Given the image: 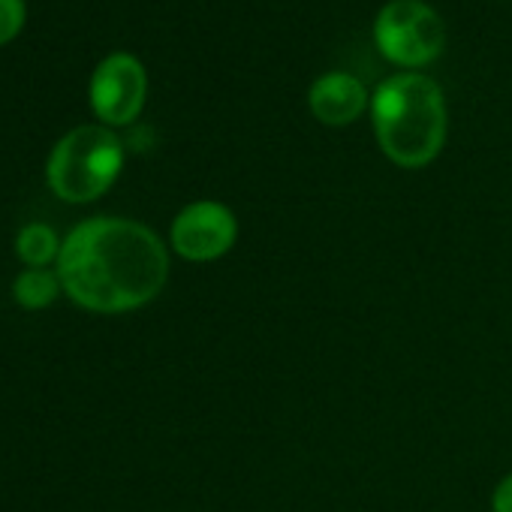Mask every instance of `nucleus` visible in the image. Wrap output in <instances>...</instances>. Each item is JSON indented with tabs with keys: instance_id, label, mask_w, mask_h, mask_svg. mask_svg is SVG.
<instances>
[{
	"instance_id": "423d86ee",
	"label": "nucleus",
	"mask_w": 512,
	"mask_h": 512,
	"mask_svg": "<svg viewBox=\"0 0 512 512\" xmlns=\"http://www.w3.org/2000/svg\"><path fill=\"white\" fill-rule=\"evenodd\" d=\"M238 217L220 199L187 202L169 223V250L184 263H217L238 244Z\"/></svg>"
},
{
	"instance_id": "6e6552de",
	"label": "nucleus",
	"mask_w": 512,
	"mask_h": 512,
	"mask_svg": "<svg viewBox=\"0 0 512 512\" xmlns=\"http://www.w3.org/2000/svg\"><path fill=\"white\" fill-rule=\"evenodd\" d=\"M64 238L58 235L55 226L43 223V220H31L16 232V256L25 269H55L58 256H61Z\"/></svg>"
},
{
	"instance_id": "9d476101",
	"label": "nucleus",
	"mask_w": 512,
	"mask_h": 512,
	"mask_svg": "<svg viewBox=\"0 0 512 512\" xmlns=\"http://www.w3.org/2000/svg\"><path fill=\"white\" fill-rule=\"evenodd\" d=\"M28 22L25 0H0V49L10 46Z\"/></svg>"
},
{
	"instance_id": "20e7f679",
	"label": "nucleus",
	"mask_w": 512,
	"mask_h": 512,
	"mask_svg": "<svg viewBox=\"0 0 512 512\" xmlns=\"http://www.w3.org/2000/svg\"><path fill=\"white\" fill-rule=\"evenodd\" d=\"M374 46L392 67L425 73L446 49V25L425 0H389L374 16Z\"/></svg>"
},
{
	"instance_id": "39448f33",
	"label": "nucleus",
	"mask_w": 512,
	"mask_h": 512,
	"mask_svg": "<svg viewBox=\"0 0 512 512\" xmlns=\"http://www.w3.org/2000/svg\"><path fill=\"white\" fill-rule=\"evenodd\" d=\"M148 103V70L130 52L106 55L88 82V106L97 124L121 130L133 127Z\"/></svg>"
},
{
	"instance_id": "7ed1b4c3",
	"label": "nucleus",
	"mask_w": 512,
	"mask_h": 512,
	"mask_svg": "<svg viewBox=\"0 0 512 512\" xmlns=\"http://www.w3.org/2000/svg\"><path fill=\"white\" fill-rule=\"evenodd\" d=\"M127 145L118 130L103 124H79L64 133L46 160V184L67 205H91L103 199L121 178Z\"/></svg>"
},
{
	"instance_id": "1a4fd4ad",
	"label": "nucleus",
	"mask_w": 512,
	"mask_h": 512,
	"mask_svg": "<svg viewBox=\"0 0 512 512\" xmlns=\"http://www.w3.org/2000/svg\"><path fill=\"white\" fill-rule=\"evenodd\" d=\"M10 293L22 311H46L64 296V284L58 278V269H22Z\"/></svg>"
},
{
	"instance_id": "f257e3e1",
	"label": "nucleus",
	"mask_w": 512,
	"mask_h": 512,
	"mask_svg": "<svg viewBox=\"0 0 512 512\" xmlns=\"http://www.w3.org/2000/svg\"><path fill=\"white\" fill-rule=\"evenodd\" d=\"M55 269L64 296L76 308L97 317H121L163 296L172 250L142 220L97 214L64 235Z\"/></svg>"
},
{
	"instance_id": "f03ea898",
	"label": "nucleus",
	"mask_w": 512,
	"mask_h": 512,
	"mask_svg": "<svg viewBox=\"0 0 512 512\" xmlns=\"http://www.w3.org/2000/svg\"><path fill=\"white\" fill-rule=\"evenodd\" d=\"M371 127L380 154L398 169L431 166L449 136V106L437 79L398 70L371 91Z\"/></svg>"
},
{
	"instance_id": "0eeeda50",
	"label": "nucleus",
	"mask_w": 512,
	"mask_h": 512,
	"mask_svg": "<svg viewBox=\"0 0 512 512\" xmlns=\"http://www.w3.org/2000/svg\"><path fill=\"white\" fill-rule=\"evenodd\" d=\"M371 109V91L356 73L329 70L308 88V112L323 127H350Z\"/></svg>"
},
{
	"instance_id": "9b49d317",
	"label": "nucleus",
	"mask_w": 512,
	"mask_h": 512,
	"mask_svg": "<svg viewBox=\"0 0 512 512\" xmlns=\"http://www.w3.org/2000/svg\"><path fill=\"white\" fill-rule=\"evenodd\" d=\"M491 512H512V470L497 479L491 491Z\"/></svg>"
}]
</instances>
